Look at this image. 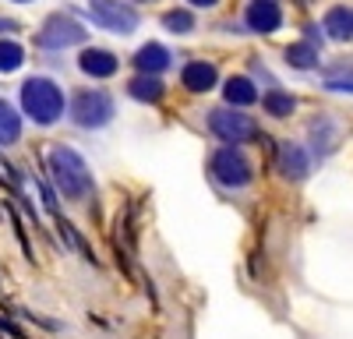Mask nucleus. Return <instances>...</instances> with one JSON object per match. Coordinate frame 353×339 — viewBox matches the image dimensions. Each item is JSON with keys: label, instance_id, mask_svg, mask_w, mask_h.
<instances>
[{"label": "nucleus", "instance_id": "obj_1", "mask_svg": "<svg viewBox=\"0 0 353 339\" xmlns=\"http://www.w3.org/2000/svg\"><path fill=\"white\" fill-rule=\"evenodd\" d=\"M50 170H53V181L64 198H85L92 191V174H88L85 159L68 145H57L50 152Z\"/></svg>", "mask_w": 353, "mask_h": 339}, {"label": "nucleus", "instance_id": "obj_2", "mask_svg": "<svg viewBox=\"0 0 353 339\" xmlns=\"http://www.w3.org/2000/svg\"><path fill=\"white\" fill-rule=\"evenodd\" d=\"M21 106L36 124H57L64 113V92L57 89L50 78H28L21 89Z\"/></svg>", "mask_w": 353, "mask_h": 339}, {"label": "nucleus", "instance_id": "obj_3", "mask_svg": "<svg viewBox=\"0 0 353 339\" xmlns=\"http://www.w3.org/2000/svg\"><path fill=\"white\" fill-rule=\"evenodd\" d=\"M71 117L81 127H103V124H110L113 121V99H110V92H103V89L78 92L74 103H71Z\"/></svg>", "mask_w": 353, "mask_h": 339}, {"label": "nucleus", "instance_id": "obj_4", "mask_svg": "<svg viewBox=\"0 0 353 339\" xmlns=\"http://www.w3.org/2000/svg\"><path fill=\"white\" fill-rule=\"evenodd\" d=\"M212 177L223 184V187H248L251 184V163L248 156L237 149V145H226L212 156Z\"/></svg>", "mask_w": 353, "mask_h": 339}, {"label": "nucleus", "instance_id": "obj_5", "mask_svg": "<svg viewBox=\"0 0 353 339\" xmlns=\"http://www.w3.org/2000/svg\"><path fill=\"white\" fill-rule=\"evenodd\" d=\"M209 127H212V134H216V138H223V141H226V145H241V141H251V138H258V127H254V121L248 117V113L233 110V106H226V110H216L212 117H209Z\"/></svg>", "mask_w": 353, "mask_h": 339}, {"label": "nucleus", "instance_id": "obj_6", "mask_svg": "<svg viewBox=\"0 0 353 339\" xmlns=\"http://www.w3.org/2000/svg\"><path fill=\"white\" fill-rule=\"evenodd\" d=\"M85 39V28L71 18V14H50L46 25L39 28L36 43L46 50H64V46H78Z\"/></svg>", "mask_w": 353, "mask_h": 339}, {"label": "nucleus", "instance_id": "obj_7", "mask_svg": "<svg viewBox=\"0 0 353 339\" xmlns=\"http://www.w3.org/2000/svg\"><path fill=\"white\" fill-rule=\"evenodd\" d=\"M96 25L110 28V32H134L138 28V14L124 4H117V0H92V8H88Z\"/></svg>", "mask_w": 353, "mask_h": 339}, {"label": "nucleus", "instance_id": "obj_8", "mask_svg": "<svg viewBox=\"0 0 353 339\" xmlns=\"http://www.w3.org/2000/svg\"><path fill=\"white\" fill-rule=\"evenodd\" d=\"M244 18H248V25L254 28V32H261V36L276 32V28L283 25V11H279L276 0H251Z\"/></svg>", "mask_w": 353, "mask_h": 339}, {"label": "nucleus", "instance_id": "obj_9", "mask_svg": "<svg viewBox=\"0 0 353 339\" xmlns=\"http://www.w3.org/2000/svg\"><path fill=\"white\" fill-rule=\"evenodd\" d=\"M181 85H184L188 92H194V96L209 92L212 85H216V64H209V61H191V64L181 71Z\"/></svg>", "mask_w": 353, "mask_h": 339}, {"label": "nucleus", "instance_id": "obj_10", "mask_svg": "<svg viewBox=\"0 0 353 339\" xmlns=\"http://www.w3.org/2000/svg\"><path fill=\"white\" fill-rule=\"evenodd\" d=\"M117 56L110 53V50H99V46H92V50H85L81 56H78V68L85 71V74H92V78H110V74H117Z\"/></svg>", "mask_w": 353, "mask_h": 339}, {"label": "nucleus", "instance_id": "obj_11", "mask_svg": "<svg viewBox=\"0 0 353 339\" xmlns=\"http://www.w3.org/2000/svg\"><path fill=\"white\" fill-rule=\"evenodd\" d=\"M279 170H283V177H290V181H304L307 170H311L307 152H304L301 145H293V141L279 145Z\"/></svg>", "mask_w": 353, "mask_h": 339}, {"label": "nucleus", "instance_id": "obj_12", "mask_svg": "<svg viewBox=\"0 0 353 339\" xmlns=\"http://www.w3.org/2000/svg\"><path fill=\"white\" fill-rule=\"evenodd\" d=\"M170 64H173V56H170V50L159 46V43H149V46H141V50L134 53V68H138L141 74H159V71H166Z\"/></svg>", "mask_w": 353, "mask_h": 339}, {"label": "nucleus", "instance_id": "obj_13", "mask_svg": "<svg viewBox=\"0 0 353 339\" xmlns=\"http://www.w3.org/2000/svg\"><path fill=\"white\" fill-rule=\"evenodd\" d=\"M325 32L332 36V39H339V43H346V39H353V8H332L329 14H325Z\"/></svg>", "mask_w": 353, "mask_h": 339}, {"label": "nucleus", "instance_id": "obj_14", "mask_svg": "<svg viewBox=\"0 0 353 339\" xmlns=\"http://www.w3.org/2000/svg\"><path fill=\"white\" fill-rule=\"evenodd\" d=\"M128 92H131L138 103H159V99H163V81H159L156 74H138V78H131Z\"/></svg>", "mask_w": 353, "mask_h": 339}, {"label": "nucleus", "instance_id": "obj_15", "mask_svg": "<svg viewBox=\"0 0 353 339\" xmlns=\"http://www.w3.org/2000/svg\"><path fill=\"white\" fill-rule=\"evenodd\" d=\"M18 138H21V117L11 103L0 99V145H14Z\"/></svg>", "mask_w": 353, "mask_h": 339}, {"label": "nucleus", "instance_id": "obj_16", "mask_svg": "<svg viewBox=\"0 0 353 339\" xmlns=\"http://www.w3.org/2000/svg\"><path fill=\"white\" fill-rule=\"evenodd\" d=\"M258 99V92H254V85H251V78H230L226 81V103L230 106H251Z\"/></svg>", "mask_w": 353, "mask_h": 339}, {"label": "nucleus", "instance_id": "obj_17", "mask_svg": "<svg viewBox=\"0 0 353 339\" xmlns=\"http://www.w3.org/2000/svg\"><path fill=\"white\" fill-rule=\"evenodd\" d=\"M261 106H265V113L269 117H290L293 110H297V99H293L290 92H265V99H261Z\"/></svg>", "mask_w": 353, "mask_h": 339}, {"label": "nucleus", "instance_id": "obj_18", "mask_svg": "<svg viewBox=\"0 0 353 339\" xmlns=\"http://www.w3.org/2000/svg\"><path fill=\"white\" fill-rule=\"evenodd\" d=\"M286 61H290L293 68L307 71V68L318 64V50H314V43H293V46H286Z\"/></svg>", "mask_w": 353, "mask_h": 339}, {"label": "nucleus", "instance_id": "obj_19", "mask_svg": "<svg viewBox=\"0 0 353 339\" xmlns=\"http://www.w3.org/2000/svg\"><path fill=\"white\" fill-rule=\"evenodd\" d=\"M21 56L25 53H21V46L14 39H0V71H4V74L21 68Z\"/></svg>", "mask_w": 353, "mask_h": 339}, {"label": "nucleus", "instance_id": "obj_20", "mask_svg": "<svg viewBox=\"0 0 353 339\" xmlns=\"http://www.w3.org/2000/svg\"><path fill=\"white\" fill-rule=\"evenodd\" d=\"M163 25L170 28V32H191V28H194V18H191L188 11H170V14L163 18Z\"/></svg>", "mask_w": 353, "mask_h": 339}, {"label": "nucleus", "instance_id": "obj_21", "mask_svg": "<svg viewBox=\"0 0 353 339\" xmlns=\"http://www.w3.org/2000/svg\"><path fill=\"white\" fill-rule=\"evenodd\" d=\"M325 89H329V92H353V78H350V81H329Z\"/></svg>", "mask_w": 353, "mask_h": 339}, {"label": "nucleus", "instance_id": "obj_22", "mask_svg": "<svg viewBox=\"0 0 353 339\" xmlns=\"http://www.w3.org/2000/svg\"><path fill=\"white\" fill-rule=\"evenodd\" d=\"M14 28H18V25H14L11 18H0V32H14Z\"/></svg>", "mask_w": 353, "mask_h": 339}, {"label": "nucleus", "instance_id": "obj_23", "mask_svg": "<svg viewBox=\"0 0 353 339\" xmlns=\"http://www.w3.org/2000/svg\"><path fill=\"white\" fill-rule=\"evenodd\" d=\"M191 4H194V8H216L219 0H191Z\"/></svg>", "mask_w": 353, "mask_h": 339}]
</instances>
